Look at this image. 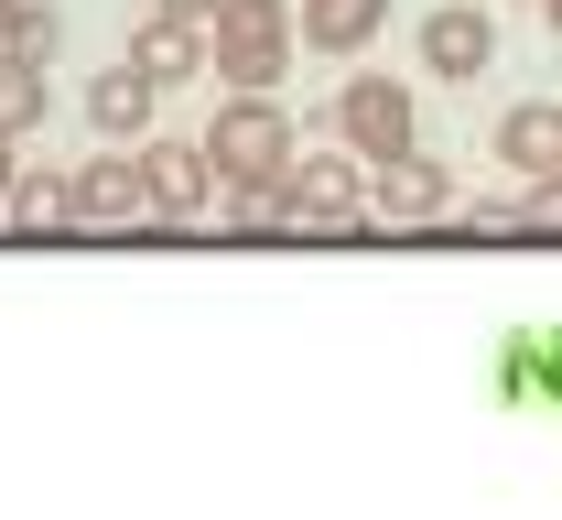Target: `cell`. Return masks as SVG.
Masks as SVG:
<instances>
[{"mask_svg": "<svg viewBox=\"0 0 562 520\" xmlns=\"http://www.w3.org/2000/svg\"><path fill=\"white\" fill-rule=\"evenodd\" d=\"M55 44H66V22H55L44 0H11V22H0V55H22V66H55Z\"/></svg>", "mask_w": 562, "mask_h": 520, "instance_id": "obj_14", "label": "cell"}, {"mask_svg": "<svg viewBox=\"0 0 562 520\" xmlns=\"http://www.w3.org/2000/svg\"><path fill=\"white\" fill-rule=\"evenodd\" d=\"M33 120H44V66H22V55H0V131L22 142Z\"/></svg>", "mask_w": 562, "mask_h": 520, "instance_id": "obj_15", "label": "cell"}, {"mask_svg": "<svg viewBox=\"0 0 562 520\" xmlns=\"http://www.w3.org/2000/svg\"><path fill=\"white\" fill-rule=\"evenodd\" d=\"M131 66L151 76V87H184L195 66H216V44L195 33V11H162V0H151V11H140V33H131Z\"/></svg>", "mask_w": 562, "mask_h": 520, "instance_id": "obj_7", "label": "cell"}, {"mask_svg": "<svg viewBox=\"0 0 562 520\" xmlns=\"http://www.w3.org/2000/svg\"><path fill=\"white\" fill-rule=\"evenodd\" d=\"M11 185H22V163H11V131H0V207H11Z\"/></svg>", "mask_w": 562, "mask_h": 520, "instance_id": "obj_17", "label": "cell"}, {"mask_svg": "<svg viewBox=\"0 0 562 520\" xmlns=\"http://www.w3.org/2000/svg\"><path fill=\"white\" fill-rule=\"evenodd\" d=\"M443 207H454V174L422 163V152H390L379 185H368V218H390V228H422V218H443Z\"/></svg>", "mask_w": 562, "mask_h": 520, "instance_id": "obj_6", "label": "cell"}, {"mask_svg": "<svg viewBox=\"0 0 562 520\" xmlns=\"http://www.w3.org/2000/svg\"><path fill=\"white\" fill-rule=\"evenodd\" d=\"M271 207H281L292 228H357V218H368V174H357V163H336V152H314V163L292 152V174H281Z\"/></svg>", "mask_w": 562, "mask_h": 520, "instance_id": "obj_3", "label": "cell"}, {"mask_svg": "<svg viewBox=\"0 0 562 520\" xmlns=\"http://www.w3.org/2000/svg\"><path fill=\"white\" fill-rule=\"evenodd\" d=\"M87 120H98V131H140V120H151V76H140V66L87 76Z\"/></svg>", "mask_w": 562, "mask_h": 520, "instance_id": "obj_12", "label": "cell"}, {"mask_svg": "<svg viewBox=\"0 0 562 520\" xmlns=\"http://www.w3.org/2000/svg\"><path fill=\"white\" fill-rule=\"evenodd\" d=\"M216 76L227 87H249V98H271V76L292 66V22H281V0H216Z\"/></svg>", "mask_w": 562, "mask_h": 520, "instance_id": "obj_2", "label": "cell"}, {"mask_svg": "<svg viewBox=\"0 0 562 520\" xmlns=\"http://www.w3.org/2000/svg\"><path fill=\"white\" fill-rule=\"evenodd\" d=\"M140 174H151V218H206L216 196H227L206 142H151V152H140Z\"/></svg>", "mask_w": 562, "mask_h": 520, "instance_id": "obj_5", "label": "cell"}, {"mask_svg": "<svg viewBox=\"0 0 562 520\" xmlns=\"http://www.w3.org/2000/svg\"><path fill=\"white\" fill-rule=\"evenodd\" d=\"M541 22H552V33H562V0H541Z\"/></svg>", "mask_w": 562, "mask_h": 520, "instance_id": "obj_19", "label": "cell"}, {"mask_svg": "<svg viewBox=\"0 0 562 520\" xmlns=\"http://www.w3.org/2000/svg\"><path fill=\"white\" fill-rule=\"evenodd\" d=\"M206 152H216V185H227L238 207H249V196H281V174H292V120H281L271 98L238 87V98L206 120Z\"/></svg>", "mask_w": 562, "mask_h": 520, "instance_id": "obj_1", "label": "cell"}, {"mask_svg": "<svg viewBox=\"0 0 562 520\" xmlns=\"http://www.w3.org/2000/svg\"><path fill=\"white\" fill-rule=\"evenodd\" d=\"M11 228H76V174H22L11 185Z\"/></svg>", "mask_w": 562, "mask_h": 520, "instance_id": "obj_13", "label": "cell"}, {"mask_svg": "<svg viewBox=\"0 0 562 520\" xmlns=\"http://www.w3.org/2000/svg\"><path fill=\"white\" fill-rule=\"evenodd\" d=\"M151 207V174H140V152H109V163H87L76 174V228H120Z\"/></svg>", "mask_w": 562, "mask_h": 520, "instance_id": "obj_9", "label": "cell"}, {"mask_svg": "<svg viewBox=\"0 0 562 520\" xmlns=\"http://www.w3.org/2000/svg\"><path fill=\"white\" fill-rule=\"evenodd\" d=\"M497 163H508V174H562V109L552 98H530V109L497 120Z\"/></svg>", "mask_w": 562, "mask_h": 520, "instance_id": "obj_10", "label": "cell"}, {"mask_svg": "<svg viewBox=\"0 0 562 520\" xmlns=\"http://www.w3.org/2000/svg\"><path fill=\"white\" fill-rule=\"evenodd\" d=\"M487 228H562V174H530L508 207H487Z\"/></svg>", "mask_w": 562, "mask_h": 520, "instance_id": "obj_16", "label": "cell"}, {"mask_svg": "<svg viewBox=\"0 0 562 520\" xmlns=\"http://www.w3.org/2000/svg\"><path fill=\"white\" fill-rule=\"evenodd\" d=\"M336 131H347L368 163H390V152H412V87L401 76H357L347 98H336Z\"/></svg>", "mask_w": 562, "mask_h": 520, "instance_id": "obj_4", "label": "cell"}, {"mask_svg": "<svg viewBox=\"0 0 562 520\" xmlns=\"http://www.w3.org/2000/svg\"><path fill=\"white\" fill-rule=\"evenodd\" d=\"M0 22H11V0H0Z\"/></svg>", "mask_w": 562, "mask_h": 520, "instance_id": "obj_20", "label": "cell"}, {"mask_svg": "<svg viewBox=\"0 0 562 520\" xmlns=\"http://www.w3.org/2000/svg\"><path fill=\"white\" fill-rule=\"evenodd\" d=\"M162 11H216V0H162Z\"/></svg>", "mask_w": 562, "mask_h": 520, "instance_id": "obj_18", "label": "cell"}, {"mask_svg": "<svg viewBox=\"0 0 562 520\" xmlns=\"http://www.w3.org/2000/svg\"><path fill=\"white\" fill-rule=\"evenodd\" d=\"M379 22H390V0H303V44H325V55L379 44Z\"/></svg>", "mask_w": 562, "mask_h": 520, "instance_id": "obj_11", "label": "cell"}, {"mask_svg": "<svg viewBox=\"0 0 562 520\" xmlns=\"http://www.w3.org/2000/svg\"><path fill=\"white\" fill-rule=\"evenodd\" d=\"M487 66H497V22L476 0H454V11L422 22V76H487Z\"/></svg>", "mask_w": 562, "mask_h": 520, "instance_id": "obj_8", "label": "cell"}]
</instances>
